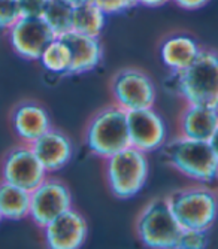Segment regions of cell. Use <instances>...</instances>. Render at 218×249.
Returning a JSON list of instances; mask_svg holds the SVG:
<instances>
[{
	"instance_id": "obj_4",
	"label": "cell",
	"mask_w": 218,
	"mask_h": 249,
	"mask_svg": "<svg viewBox=\"0 0 218 249\" xmlns=\"http://www.w3.org/2000/svg\"><path fill=\"white\" fill-rule=\"evenodd\" d=\"M166 200L182 229L209 231L218 219V191L212 185L193 182L172 191Z\"/></svg>"
},
{
	"instance_id": "obj_28",
	"label": "cell",
	"mask_w": 218,
	"mask_h": 249,
	"mask_svg": "<svg viewBox=\"0 0 218 249\" xmlns=\"http://www.w3.org/2000/svg\"><path fill=\"white\" fill-rule=\"evenodd\" d=\"M208 142H209V145H211V148H212V151H214V154L217 157V160H218V125H217L215 131L212 133L211 139Z\"/></svg>"
},
{
	"instance_id": "obj_7",
	"label": "cell",
	"mask_w": 218,
	"mask_h": 249,
	"mask_svg": "<svg viewBox=\"0 0 218 249\" xmlns=\"http://www.w3.org/2000/svg\"><path fill=\"white\" fill-rule=\"evenodd\" d=\"M112 103L132 112L156 105L157 85L145 71L139 67H124L114 73L109 82Z\"/></svg>"
},
{
	"instance_id": "obj_15",
	"label": "cell",
	"mask_w": 218,
	"mask_h": 249,
	"mask_svg": "<svg viewBox=\"0 0 218 249\" xmlns=\"http://www.w3.org/2000/svg\"><path fill=\"white\" fill-rule=\"evenodd\" d=\"M199 40L188 33H173L166 36L159 48V55L166 69L173 75L185 71L202 53Z\"/></svg>"
},
{
	"instance_id": "obj_13",
	"label": "cell",
	"mask_w": 218,
	"mask_h": 249,
	"mask_svg": "<svg viewBox=\"0 0 218 249\" xmlns=\"http://www.w3.org/2000/svg\"><path fill=\"white\" fill-rule=\"evenodd\" d=\"M11 127L21 143L32 145L53 127L48 109L36 100H23L11 110Z\"/></svg>"
},
{
	"instance_id": "obj_21",
	"label": "cell",
	"mask_w": 218,
	"mask_h": 249,
	"mask_svg": "<svg viewBox=\"0 0 218 249\" xmlns=\"http://www.w3.org/2000/svg\"><path fill=\"white\" fill-rule=\"evenodd\" d=\"M42 19L47 22L55 37H60L72 30L73 6L64 0H48Z\"/></svg>"
},
{
	"instance_id": "obj_18",
	"label": "cell",
	"mask_w": 218,
	"mask_h": 249,
	"mask_svg": "<svg viewBox=\"0 0 218 249\" xmlns=\"http://www.w3.org/2000/svg\"><path fill=\"white\" fill-rule=\"evenodd\" d=\"M0 212L3 219L21 221L30 213V191L0 180Z\"/></svg>"
},
{
	"instance_id": "obj_24",
	"label": "cell",
	"mask_w": 218,
	"mask_h": 249,
	"mask_svg": "<svg viewBox=\"0 0 218 249\" xmlns=\"http://www.w3.org/2000/svg\"><path fill=\"white\" fill-rule=\"evenodd\" d=\"M96 3L108 15H120L132 11L138 6L136 0H96Z\"/></svg>"
},
{
	"instance_id": "obj_12",
	"label": "cell",
	"mask_w": 218,
	"mask_h": 249,
	"mask_svg": "<svg viewBox=\"0 0 218 249\" xmlns=\"http://www.w3.org/2000/svg\"><path fill=\"white\" fill-rule=\"evenodd\" d=\"M40 230L48 248L78 249L85 245L89 237V222L79 211L71 208Z\"/></svg>"
},
{
	"instance_id": "obj_19",
	"label": "cell",
	"mask_w": 218,
	"mask_h": 249,
	"mask_svg": "<svg viewBox=\"0 0 218 249\" xmlns=\"http://www.w3.org/2000/svg\"><path fill=\"white\" fill-rule=\"evenodd\" d=\"M108 17L109 15L96 2L73 8L72 30L87 36L100 37L102 32L105 30Z\"/></svg>"
},
{
	"instance_id": "obj_23",
	"label": "cell",
	"mask_w": 218,
	"mask_h": 249,
	"mask_svg": "<svg viewBox=\"0 0 218 249\" xmlns=\"http://www.w3.org/2000/svg\"><path fill=\"white\" fill-rule=\"evenodd\" d=\"M208 245V231L182 229L178 239V249H203Z\"/></svg>"
},
{
	"instance_id": "obj_25",
	"label": "cell",
	"mask_w": 218,
	"mask_h": 249,
	"mask_svg": "<svg viewBox=\"0 0 218 249\" xmlns=\"http://www.w3.org/2000/svg\"><path fill=\"white\" fill-rule=\"evenodd\" d=\"M48 0H18L21 17L26 18H42Z\"/></svg>"
},
{
	"instance_id": "obj_22",
	"label": "cell",
	"mask_w": 218,
	"mask_h": 249,
	"mask_svg": "<svg viewBox=\"0 0 218 249\" xmlns=\"http://www.w3.org/2000/svg\"><path fill=\"white\" fill-rule=\"evenodd\" d=\"M21 18L18 0H0V32H8Z\"/></svg>"
},
{
	"instance_id": "obj_30",
	"label": "cell",
	"mask_w": 218,
	"mask_h": 249,
	"mask_svg": "<svg viewBox=\"0 0 218 249\" xmlns=\"http://www.w3.org/2000/svg\"><path fill=\"white\" fill-rule=\"evenodd\" d=\"M2 221H3V215H2V212H0V224H2Z\"/></svg>"
},
{
	"instance_id": "obj_9",
	"label": "cell",
	"mask_w": 218,
	"mask_h": 249,
	"mask_svg": "<svg viewBox=\"0 0 218 249\" xmlns=\"http://www.w3.org/2000/svg\"><path fill=\"white\" fill-rule=\"evenodd\" d=\"M48 176L32 145L18 143L12 146L2 158L0 178L5 182L32 191Z\"/></svg>"
},
{
	"instance_id": "obj_8",
	"label": "cell",
	"mask_w": 218,
	"mask_h": 249,
	"mask_svg": "<svg viewBox=\"0 0 218 249\" xmlns=\"http://www.w3.org/2000/svg\"><path fill=\"white\" fill-rule=\"evenodd\" d=\"M73 208V197L68 184L54 175H48L42 182L30 191V213L29 218L36 227L45 225Z\"/></svg>"
},
{
	"instance_id": "obj_27",
	"label": "cell",
	"mask_w": 218,
	"mask_h": 249,
	"mask_svg": "<svg viewBox=\"0 0 218 249\" xmlns=\"http://www.w3.org/2000/svg\"><path fill=\"white\" fill-rule=\"evenodd\" d=\"M138 6H144V8H162L164 5H167L172 0H136Z\"/></svg>"
},
{
	"instance_id": "obj_11",
	"label": "cell",
	"mask_w": 218,
	"mask_h": 249,
	"mask_svg": "<svg viewBox=\"0 0 218 249\" xmlns=\"http://www.w3.org/2000/svg\"><path fill=\"white\" fill-rule=\"evenodd\" d=\"M14 53L27 61H39L43 50L55 39L54 33L42 18L21 17L6 32Z\"/></svg>"
},
{
	"instance_id": "obj_1",
	"label": "cell",
	"mask_w": 218,
	"mask_h": 249,
	"mask_svg": "<svg viewBox=\"0 0 218 249\" xmlns=\"http://www.w3.org/2000/svg\"><path fill=\"white\" fill-rule=\"evenodd\" d=\"M163 160L169 167L196 184H218V160L205 141L177 136L162 148Z\"/></svg>"
},
{
	"instance_id": "obj_6",
	"label": "cell",
	"mask_w": 218,
	"mask_h": 249,
	"mask_svg": "<svg viewBox=\"0 0 218 249\" xmlns=\"http://www.w3.org/2000/svg\"><path fill=\"white\" fill-rule=\"evenodd\" d=\"M135 231L141 243L151 249L177 248L182 227L162 197L151 198L135 221Z\"/></svg>"
},
{
	"instance_id": "obj_26",
	"label": "cell",
	"mask_w": 218,
	"mask_h": 249,
	"mask_svg": "<svg viewBox=\"0 0 218 249\" xmlns=\"http://www.w3.org/2000/svg\"><path fill=\"white\" fill-rule=\"evenodd\" d=\"M172 2L184 11H199L205 8L211 0H172Z\"/></svg>"
},
{
	"instance_id": "obj_5",
	"label": "cell",
	"mask_w": 218,
	"mask_h": 249,
	"mask_svg": "<svg viewBox=\"0 0 218 249\" xmlns=\"http://www.w3.org/2000/svg\"><path fill=\"white\" fill-rule=\"evenodd\" d=\"M103 161L106 185L114 197L128 200L145 188L149 175L148 154L127 146Z\"/></svg>"
},
{
	"instance_id": "obj_3",
	"label": "cell",
	"mask_w": 218,
	"mask_h": 249,
	"mask_svg": "<svg viewBox=\"0 0 218 249\" xmlns=\"http://www.w3.org/2000/svg\"><path fill=\"white\" fill-rule=\"evenodd\" d=\"M84 145L100 160L130 146L127 112L115 103L100 107L85 125Z\"/></svg>"
},
{
	"instance_id": "obj_20",
	"label": "cell",
	"mask_w": 218,
	"mask_h": 249,
	"mask_svg": "<svg viewBox=\"0 0 218 249\" xmlns=\"http://www.w3.org/2000/svg\"><path fill=\"white\" fill-rule=\"evenodd\" d=\"M39 63L42 67L51 75L57 76H69L72 55L68 43L61 37H55L48 47L43 50Z\"/></svg>"
},
{
	"instance_id": "obj_16",
	"label": "cell",
	"mask_w": 218,
	"mask_h": 249,
	"mask_svg": "<svg viewBox=\"0 0 218 249\" xmlns=\"http://www.w3.org/2000/svg\"><path fill=\"white\" fill-rule=\"evenodd\" d=\"M68 43L72 55V64L69 76L85 75L102 64L103 61V45L99 37L87 36L78 32H68L60 36Z\"/></svg>"
},
{
	"instance_id": "obj_29",
	"label": "cell",
	"mask_w": 218,
	"mask_h": 249,
	"mask_svg": "<svg viewBox=\"0 0 218 249\" xmlns=\"http://www.w3.org/2000/svg\"><path fill=\"white\" fill-rule=\"evenodd\" d=\"M64 2H68L73 8H78V6H82L87 3H93V2H96V0H64Z\"/></svg>"
},
{
	"instance_id": "obj_17",
	"label": "cell",
	"mask_w": 218,
	"mask_h": 249,
	"mask_svg": "<svg viewBox=\"0 0 218 249\" xmlns=\"http://www.w3.org/2000/svg\"><path fill=\"white\" fill-rule=\"evenodd\" d=\"M217 125L218 109L203 105L185 103L178 118V136L208 142Z\"/></svg>"
},
{
	"instance_id": "obj_2",
	"label": "cell",
	"mask_w": 218,
	"mask_h": 249,
	"mask_svg": "<svg viewBox=\"0 0 218 249\" xmlns=\"http://www.w3.org/2000/svg\"><path fill=\"white\" fill-rule=\"evenodd\" d=\"M170 82L184 103L218 109V51L203 48L191 66L172 75Z\"/></svg>"
},
{
	"instance_id": "obj_14",
	"label": "cell",
	"mask_w": 218,
	"mask_h": 249,
	"mask_svg": "<svg viewBox=\"0 0 218 249\" xmlns=\"http://www.w3.org/2000/svg\"><path fill=\"white\" fill-rule=\"evenodd\" d=\"M32 148L48 175H54L66 167L73 158L75 146L68 133L51 127L37 138Z\"/></svg>"
},
{
	"instance_id": "obj_10",
	"label": "cell",
	"mask_w": 218,
	"mask_h": 249,
	"mask_svg": "<svg viewBox=\"0 0 218 249\" xmlns=\"http://www.w3.org/2000/svg\"><path fill=\"white\" fill-rule=\"evenodd\" d=\"M130 146L145 154L156 152L169 141V127L163 115L154 107L127 112Z\"/></svg>"
}]
</instances>
